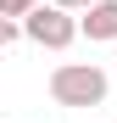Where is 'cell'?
<instances>
[{
    "label": "cell",
    "mask_w": 117,
    "mask_h": 123,
    "mask_svg": "<svg viewBox=\"0 0 117 123\" xmlns=\"http://www.w3.org/2000/svg\"><path fill=\"white\" fill-rule=\"evenodd\" d=\"M106 90H111V78L95 62H61L50 73V101L56 106H100Z\"/></svg>",
    "instance_id": "1"
},
{
    "label": "cell",
    "mask_w": 117,
    "mask_h": 123,
    "mask_svg": "<svg viewBox=\"0 0 117 123\" xmlns=\"http://www.w3.org/2000/svg\"><path fill=\"white\" fill-rule=\"evenodd\" d=\"M22 28H28V39H33L39 50H67L72 39L84 34V23H78L72 11H61V6H39V11L28 17Z\"/></svg>",
    "instance_id": "2"
},
{
    "label": "cell",
    "mask_w": 117,
    "mask_h": 123,
    "mask_svg": "<svg viewBox=\"0 0 117 123\" xmlns=\"http://www.w3.org/2000/svg\"><path fill=\"white\" fill-rule=\"evenodd\" d=\"M78 23H84V34H89V39H117V0H100V6L84 11Z\"/></svg>",
    "instance_id": "3"
},
{
    "label": "cell",
    "mask_w": 117,
    "mask_h": 123,
    "mask_svg": "<svg viewBox=\"0 0 117 123\" xmlns=\"http://www.w3.org/2000/svg\"><path fill=\"white\" fill-rule=\"evenodd\" d=\"M39 6H45V0H0V17H11V23H28Z\"/></svg>",
    "instance_id": "4"
},
{
    "label": "cell",
    "mask_w": 117,
    "mask_h": 123,
    "mask_svg": "<svg viewBox=\"0 0 117 123\" xmlns=\"http://www.w3.org/2000/svg\"><path fill=\"white\" fill-rule=\"evenodd\" d=\"M17 39H28V28L11 23V17H0V45H17Z\"/></svg>",
    "instance_id": "5"
},
{
    "label": "cell",
    "mask_w": 117,
    "mask_h": 123,
    "mask_svg": "<svg viewBox=\"0 0 117 123\" xmlns=\"http://www.w3.org/2000/svg\"><path fill=\"white\" fill-rule=\"evenodd\" d=\"M50 6H61V11H72V17H84V11L100 6V0H50Z\"/></svg>",
    "instance_id": "6"
}]
</instances>
